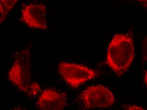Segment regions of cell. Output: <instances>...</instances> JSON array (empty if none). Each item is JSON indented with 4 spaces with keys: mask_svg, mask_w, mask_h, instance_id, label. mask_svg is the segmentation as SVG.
<instances>
[{
    "mask_svg": "<svg viewBox=\"0 0 147 110\" xmlns=\"http://www.w3.org/2000/svg\"><path fill=\"white\" fill-rule=\"evenodd\" d=\"M135 57L132 36L117 34L113 37L107 48L106 62L113 72L121 76L129 70Z\"/></svg>",
    "mask_w": 147,
    "mask_h": 110,
    "instance_id": "cell-1",
    "label": "cell"
},
{
    "mask_svg": "<svg viewBox=\"0 0 147 110\" xmlns=\"http://www.w3.org/2000/svg\"><path fill=\"white\" fill-rule=\"evenodd\" d=\"M30 51L24 49L16 56L8 72L11 82L20 91L28 93L31 84Z\"/></svg>",
    "mask_w": 147,
    "mask_h": 110,
    "instance_id": "cell-2",
    "label": "cell"
},
{
    "mask_svg": "<svg viewBox=\"0 0 147 110\" xmlns=\"http://www.w3.org/2000/svg\"><path fill=\"white\" fill-rule=\"evenodd\" d=\"M80 98L86 109L107 108L115 102V97L111 90L102 85L88 87L82 91Z\"/></svg>",
    "mask_w": 147,
    "mask_h": 110,
    "instance_id": "cell-3",
    "label": "cell"
},
{
    "mask_svg": "<svg viewBox=\"0 0 147 110\" xmlns=\"http://www.w3.org/2000/svg\"><path fill=\"white\" fill-rule=\"evenodd\" d=\"M60 76L74 88H76L98 76L96 72L88 67L76 63L62 62L58 68Z\"/></svg>",
    "mask_w": 147,
    "mask_h": 110,
    "instance_id": "cell-4",
    "label": "cell"
},
{
    "mask_svg": "<svg viewBox=\"0 0 147 110\" xmlns=\"http://www.w3.org/2000/svg\"><path fill=\"white\" fill-rule=\"evenodd\" d=\"M21 20L30 27L46 30L47 26L45 6L42 4L27 6L22 9Z\"/></svg>",
    "mask_w": 147,
    "mask_h": 110,
    "instance_id": "cell-5",
    "label": "cell"
},
{
    "mask_svg": "<svg viewBox=\"0 0 147 110\" xmlns=\"http://www.w3.org/2000/svg\"><path fill=\"white\" fill-rule=\"evenodd\" d=\"M67 99L66 94L47 88L38 97L36 106L43 110H63L67 105Z\"/></svg>",
    "mask_w": 147,
    "mask_h": 110,
    "instance_id": "cell-6",
    "label": "cell"
},
{
    "mask_svg": "<svg viewBox=\"0 0 147 110\" xmlns=\"http://www.w3.org/2000/svg\"><path fill=\"white\" fill-rule=\"evenodd\" d=\"M41 91V88L39 84L37 82H34L30 84L28 93L30 97H36Z\"/></svg>",
    "mask_w": 147,
    "mask_h": 110,
    "instance_id": "cell-7",
    "label": "cell"
},
{
    "mask_svg": "<svg viewBox=\"0 0 147 110\" xmlns=\"http://www.w3.org/2000/svg\"><path fill=\"white\" fill-rule=\"evenodd\" d=\"M18 1V0H1V3H2L4 8L6 16L8 12L14 7Z\"/></svg>",
    "mask_w": 147,
    "mask_h": 110,
    "instance_id": "cell-8",
    "label": "cell"
},
{
    "mask_svg": "<svg viewBox=\"0 0 147 110\" xmlns=\"http://www.w3.org/2000/svg\"><path fill=\"white\" fill-rule=\"evenodd\" d=\"M142 57L143 61H147V36L144 39L142 43Z\"/></svg>",
    "mask_w": 147,
    "mask_h": 110,
    "instance_id": "cell-9",
    "label": "cell"
},
{
    "mask_svg": "<svg viewBox=\"0 0 147 110\" xmlns=\"http://www.w3.org/2000/svg\"><path fill=\"white\" fill-rule=\"evenodd\" d=\"M124 109L125 110H144L145 109L140 106L136 105H129L128 107H125Z\"/></svg>",
    "mask_w": 147,
    "mask_h": 110,
    "instance_id": "cell-10",
    "label": "cell"
},
{
    "mask_svg": "<svg viewBox=\"0 0 147 110\" xmlns=\"http://www.w3.org/2000/svg\"><path fill=\"white\" fill-rule=\"evenodd\" d=\"M144 82L146 85L147 87V70L145 72V75L144 77Z\"/></svg>",
    "mask_w": 147,
    "mask_h": 110,
    "instance_id": "cell-11",
    "label": "cell"
},
{
    "mask_svg": "<svg viewBox=\"0 0 147 110\" xmlns=\"http://www.w3.org/2000/svg\"><path fill=\"white\" fill-rule=\"evenodd\" d=\"M139 1H142L147 2V0H139Z\"/></svg>",
    "mask_w": 147,
    "mask_h": 110,
    "instance_id": "cell-12",
    "label": "cell"
},
{
    "mask_svg": "<svg viewBox=\"0 0 147 110\" xmlns=\"http://www.w3.org/2000/svg\"><path fill=\"white\" fill-rule=\"evenodd\" d=\"M146 6H147V4H146Z\"/></svg>",
    "mask_w": 147,
    "mask_h": 110,
    "instance_id": "cell-13",
    "label": "cell"
}]
</instances>
